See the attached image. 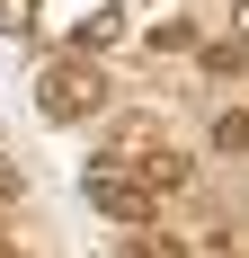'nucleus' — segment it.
<instances>
[{"label":"nucleus","instance_id":"nucleus-7","mask_svg":"<svg viewBox=\"0 0 249 258\" xmlns=\"http://www.w3.org/2000/svg\"><path fill=\"white\" fill-rule=\"evenodd\" d=\"M36 9H45V0H0V27H9V36H27V27H36Z\"/></svg>","mask_w":249,"mask_h":258},{"label":"nucleus","instance_id":"nucleus-9","mask_svg":"<svg viewBox=\"0 0 249 258\" xmlns=\"http://www.w3.org/2000/svg\"><path fill=\"white\" fill-rule=\"evenodd\" d=\"M231 18H240V36H249V0H240V9H231Z\"/></svg>","mask_w":249,"mask_h":258},{"label":"nucleus","instance_id":"nucleus-1","mask_svg":"<svg viewBox=\"0 0 249 258\" xmlns=\"http://www.w3.org/2000/svg\"><path fill=\"white\" fill-rule=\"evenodd\" d=\"M36 107H45V125H89V116H107V72L89 53H53L36 72Z\"/></svg>","mask_w":249,"mask_h":258},{"label":"nucleus","instance_id":"nucleus-8","mask_svg":"<svg viewBox=\"0 0 249 258\" xmlns=\"http://www.w3.org/2000/svg\"><path fill=\"white\" fill-rule=\"evenodd\" d=\"M9 196H18V169H9V160H0V205H9Z\"/></svg>","mask_w":249,"mask_h":258},{"label":"nucleus","instance_id":"nucleus-3","mask_svg":"<svg viewBox=\"0 0 249 258\" xmlns=\"http://www.w3.org/2000/svg\"><path fill=\"white\" fill-rule=\"evenodd\" d=\"M125 169H134V178H143L151 196H169V187H187V160H178L169 143H151V152H143V160H125Z\"/></svg>","mask_w":249,"mask_h":258},{"label":"nucleus","instance_id":"nucleus-5","mask_svg":"<svg viewBox=\"0 0 249 258\" xmlns=\"http://www.w3.org/2000/svg\"><path fill=\"white\" fill-rule=\"evenodd\" d=\"M196 62H205V72H223V80H231V72H249V45H240V36H223V45H205Z\"/></svg>","mask_w":249,"mask_h":258},{"label":"nucleus","instance_id":"nucleus-2","mask_svg":"<svg viewBox=\"0 0 249 258\" xmlns=\"http://www.w3.org/2000/svg\"><path fill=\"white\" fill-rule=\"evenodd\" d=\"M80 196H89V214H107L125 232H151V223H160V196H151L134 169H116V160H98V169L80 178Z\"/></svg>","mask_w":249,"mask_h":258},{"label":"nucleus","instance_id":"nucleus-6","mask_svg":"<svg viewBox=\"0 0 249 258\" xmlns=\"http://www.w3.org/2000/svg\"><path fill=\"white\" fill-rule=\"evenodd\" d=\"M214 152H249V116H240V107L214 116Z\"/></svg>","mask_w":249,"mask_h":258},{"label":"nucleus","instance_id":"nucleus-4","mask_svg":"<svg viewBox=\"0 0 249 258\" xmlns=\"http://www.w3.org/2000/svg\"><path fill=\"white\" fill-rule=\"evenodd\" d=\"M116 36H125V9H89V18H80V53L116 45Z\"/></svg>","mask_w":249,"mask_h":258}]
</instances>
